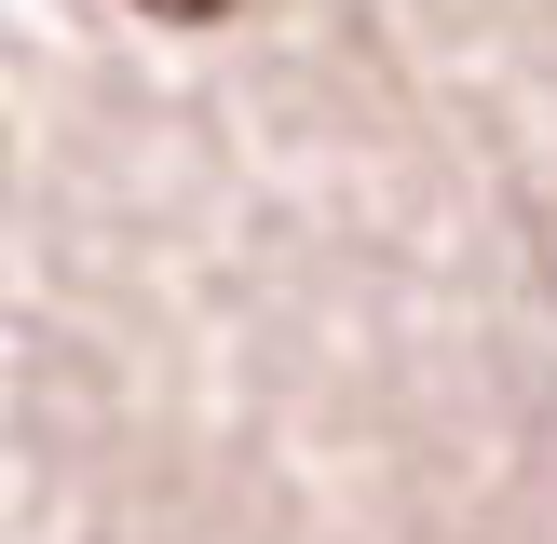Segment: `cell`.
Masks as SVG:
<instances>
[{
  "label": "cell",
  "mask_w": 557,
  "mask_h": 544,
  "mask_svg": "<svg viewBox=\"0 0 557 544\" xmlns=\"http://www.w3.org/2000/svg\"><path fill=\"white\" fill-rule=\"evenodd\" d=\"M150 14H177V27H205V14H232V0H150Z\"/></svg>",
  "instance_id": "obj_1"
}]
</instances>
